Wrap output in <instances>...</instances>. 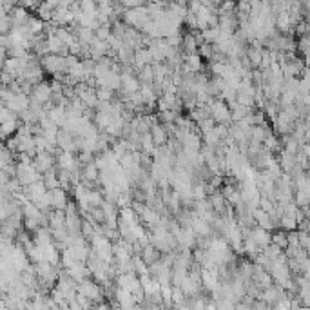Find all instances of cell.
I'll use <instances>...</instances> for the list:
<instances>
[{
	"label": "cell",
	"mask_w": 310,
	"mask_h": 310,
	"mask_svg": "<svg viewBox=\"0 0 310 310\" xmlns=\"http://www.w3.org/2000/svg\"><path fill=\"white\" fill-rule=\"evenodd\" d=\"M78 294L89 298L93 303H104V290L102 287L98 285L93 279H84L82 283H78Z\"/></svg>",
	"instance_id": "6da1fadb"
},
{
	"label": "cell",
	"mask_w": 310,
	"mask_h": 310,
	"mask_svg": "<svg viewBox=\"0 0 310 310\" xmlns=\"http://www.w3.org/2000/svg\"><path fill=\"white\" fill-rule=\"evenodd\" d=\"M40 64L44 67L45 73L55 74H62L67 73V65H65V57H58V55H47V57L40 58Z\"/></svg>",
	"instance_id": "7a4b0ae2"
},
{
	"label": "cell",
	"mask_w": 310,
	"mask_h": 310,
	"mask_svg": "<svg viewBox=\"0 0 310 310\" xmlns=\"http://www.w3.org/2000/svg\"><path fill=\"white\" fill-rule=\"evenodd\" d=\"M51 100H53V89H51V84L42 82V84L35 86V91H33V94H31V102H37V104L45 106V104H49Z\"/></svg>",
	"instance_id": "3957f363"
},
{
	"label": "cell",
	"mask_w": 310,
	"mask_h": 310,
	"mask_svg": "<svg viewBox=\"0 0 310 310\" xmlns=\"http://www.w3.org/2000/svg\"><path fill=\"white\" fill-rule=\"evenodd\" d=\"M55 163H57V158L51 152H42V154H37V158L33 160V165L42 176L47 171H51V169H55Z\"/></svg>",
	"instance_id": "277c9868"
},
{
	"label": "cell",
	"mask_w": 310,
	"mask_h": 310,
	"mask_svg": "<svg viewBox=\"0 0 310 310\" xmlns=\"http://www.w3.org/2000/svg\"><path fill=\"white\" fill-rule=\"evenodd\" d=\"M151 136H152V142H154L156 147H163L165 143L169 142V131H167V127L162 125V123H156V125L151 129Z\"/></svg>",
	"instance_id": "5b68a950"
},
{
	"label": "cell",
	"mask_w": 310,
	"mask_h": 310,
	"mask_svg": "<svg viewBox=\"0 0 310 310\" xmlns=\"http://www.w3.org/2000/svg\"><path fill=\"white\" fill-rule=\"evenodd\" d=\"M272 243L274 245H277L279 249H289V234L285 232V230H276V232L272 234Z\"/></svg>",
	"instance_id": "8992f818"
},
{
	"label": "cell",
	"mask_w": 310,
	"mask_h": 310,
	"mask_svg": "<svg viewBox=\"0 0 310 310\" xmlns=\"http://www.w3.org/2000/svg\"><path fill=\"white\" fill-rule=\"evenodd\" d=\"M214 45L212 44H201L200 47H198V55H200L201 58H207V60H212L214 58Z\"/></svg>",
	"instance_id": "52a82bcc"
},
{
	"label": "cell",
	"mask_w": 310,
	"mask_h": 310,
	"mask_svg": "<svg viewBox=\"0 0 310 310\" xmlns=\"http://www.w3.org/2000/svg\"><path fill=\"white\" fill-rule=\"evenodd\" d=\"M113 91H109V89H96V96H98V100L102 104H106V102H111L113 100Z\"/></svg>",
	"instance_id": "ba28073f"
},
{
	"label": "cell",
	"mask_w": 310,
	"mask_h": 310,
	"mask_svg": "<svg viewBox=\"0 0 310 310\" xmlns=\"http://www.w3.org/2000/svg\"><path fill=\"white\" fill-rule=\"evenodd\" d=\"M93 310H111V306L106 305V303H96V305L93 306Z\"/></svg>",
	"instance_id": "9c48e42d"
},
{
	"label": "cell",
	"mask_w": 310,
	"mask_h": 310,
	"mask_svg": "<svg viewBox=\"0 0 310 310\" xmlns=\"http://www.w3.org/2000/svg\"><path fill=\"white\" fill-rule=\"evenodd\" d=\"M47 310H60V308H58V306H53V308H47Z\"/></svg>",
	"instance_id": "30bf717a"
}]
</instances>
